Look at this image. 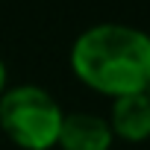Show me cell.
Instances as JSON below:
<instances>
[{
	"label": "cell",
	"mask_w": 150,
	"mask_h": 150,
	"mask_svg": "<svg viewBox=\"0 0 150 150\" xmlns=\"http://www.w3.org/2000/svg\"><path fill=\"white\" fill-rule=\"evenodd\" d=\"M65 112L38 86H15L0 94V129L24 150H50L59 141Z\"/></svg>",
	"instance_id": "7a4b0ae2"
},
{
	"label": "cell",
	"mask_w": 150,
	"mask_h": 150,
	"mask_svg": "<svg viewBox=\"0 0 150 150\" xmlns=\"http://www.w3.org/2000/svg\"><path fill=\"white\" fill-rule=\"evenodd\" d=\"M109 127H112V135H118L124 141H147L150 138V97H147V91L118 97L112 103Z\"/></svg>",
	"instance_id": "277c9868"
},
{
	"label": "cell",
	"mask_w": 150,
	"mask_h": 150,
	"mask_svg": "<svg viewBox=\"0 0 150 150\" xmlns=\"http://www.w3.org/2000/svg\"><path fill=\"white\" fill-rule=\"evenodd\" d=\"M6 91V65H3V59H0V94Z\"/></svg>",
	"instance_id": "5b68a950"
},
{
	"label": "cell",
	"mask_w": 150,
	"mask_h": 150,
	"mask_svg": "<svg viewBox=\"0 0 150 150\" xmlns=\"http://www.w3.org/2000/svg\"><path fill=\"white\" fill-rule=\"evenodd\" d=\"M112 127L106 118L91 112H71L62 118L59 147L62 150H109L112 147Z\"/></svg>",
	"instance_id": "3957f363"
},
{
	"label": "cell",
	"mask_w": 150,
	"mask_h": 150,
	"mask_svg": "<svg viewBox=\"0 0 150 150\" xmlns=\"http://www.w3.org/2000/svg\"><path fill=\"white\" fill-rule=\"evenodd\" d=\"M147 97H150V86H147Z\"/></svg>",
	"instance_id": "8992f818"
},
{
	"label": "cell",
	"mask_w": 150,
	"mask_h": 150,
	"mask_svg": "<svg viewBox=\"0 0 150 150\" xmlns=\"http://www.w3.org/2000/svg\"><path fill=\"white\" fill-rule=\"evenodd\" d=\"M77 80L112 100L150 86V35L124 24H97L71 47Z\"/></svg>",
	"instance_id": "6da1fadb"
}]
</instances>
